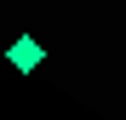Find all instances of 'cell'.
<instances>
[{
    "label": "cell",
    "mask_w": 126,
    "mask_h": 120,
    "mask_svg": "<svg viewBox=\"0 0 126 120\" xmlns=\"http://www.w3.org/2000/svg\"><path fill=\"white\" fill-rule=\"evenodd\" d=\"M6 57H12L17 69H40V63H46V46H40V40H29V34H17L12 46H6Z\"/></svg>",
    "instance_id": "6da1fadb"
}]
</instances>
